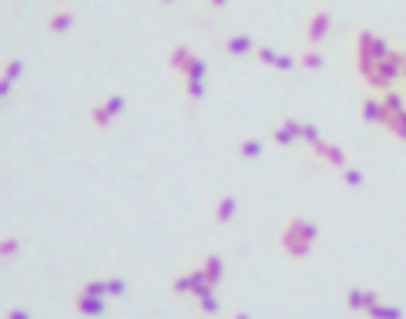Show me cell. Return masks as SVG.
Segmentation results:
<instances>
[{"mask_svg": "<svg viewBox=\"0 0 406 319\" xmlns=\"http://www.w3.org/2000/svg\"><path fill=\"white\" fill-rule=\"evenodd\" d=\"M88 121H91V128H94V132H108L118 118L108 111V105H104V101H91V107H88Z\"/></svg>", "mask_w": 406, "mask_h": 319, "instance_id": "obj_16", "label": "cell"}, {"mask_svg": "<svg viewBox=\"0 0 406 319\" xmlns=\"http://www.w3.org/2000/svg\"><path fill=\"white\" fill-rule=\"evenodd\" d=\"M296 61H299V68H305V71H323V64H326V57H323L319 48H305L303 57H296Z\"/></svg>", "mask_w": 406, "mask_h": 319, "instance_id": "obj_19", "label": "cell"}, {"mask_svg": "<svg viewBox=\"0 0 406 319\" xmlns=\"http://www.w3.org/2000/svg\"><path fill=\"white\" fill-rule=\"evenodd\" d=\"M158 3H175V0H158Z\"/></svg>", "mask_w": 406, "mask_h": 319, "instance_id": "obj_37", "label": "cell"}, {"mask_svg": "<svg viewBox=\"0 0 406 319\" xmlns=\"http://www.w3.org/2000/svg\"><path fill=\"white\" fill-rule=\"evenodd\" d=\"M232 319H252V316H249L245 309H235V313H232Z\"/></svg>", "mask_w": 406, "mask_h": 319, "instance_id": "obj_35", "label": "cell"}, {"mask_svg": "<svg viewBox=\"0 0 406 319\" xmlns=\"http://www.w3.org/2000/svg\"><path fill=\"white\" fill-rule=\"evenodd\" d=\"M104 105H108V111H111L114 118H121V114L128 111V98H125V94H108V98H104Z\"/></svg>", "mask_w": 406, "mask_h": 319, "instance_id": "obj_27", "label": "cell"}, {"mask_svg": "<svg viewBox=\"0 0 406 319\" xmlns=\"http://www.w3.org/2000/svg\"><path fill=\"white\" fill-rule=\"evenodd\" d=\"M305 41H309V48H319L326 37L332 34V14L329 10H323V7H316V10H309V17H305Z\"/></svg>", "mask_w": 406, "mask_h": 319, "instance_id": "obj_4", "label": "cell"}, {"mask_svg": "<svg viewBox=\"0 0 406 319\" xmlns=\"http://www.w3.org/2000/svg\"><path fill=\"white\" fill-rule=\"evenodd\" d=\"M299 141L309 145V148H316V145L323 141V134H319V128H316L312 121H303V128H299Z\"/></svg>", "mask_w": 406, "mask_h": 319, "instance_id": "obj_23", "label": "cell"}, {"mask_svg": "<svg viewBox=\"0 0 406 319\" xmlns=\"http://www.w3.org/2000/svg\"><path fill=\"white\" fill-rule=\"evenodd\" d=\"M0 101H3V98H0Z\"/></svg>", "mask_w": 406, "mask_h": 319, "instance_id": "obj_38", "label": "cell"}, {"mask_svg": "<svg viewBox=\"0 0 406 319\" xmlns=\"http://www.w3.org/2000/svg\"><path fill=\"white\" fill-rule=\"evenodd\" d=\"M383 296L376 293V289H363V286H356V289H349L346 293V309L349 313H363L366 316V309L373 306V302H380Z\"/></svg>", "mask_w": 406, "mask_h": 319, "instance_id": "obj_10", "label": "cell"}, {"mask_svg": "<svg viewBox=\"0 0 406 319\" xmlns=\"http://www.w3.org/2000/svg\"><path fill=\"white\" fill-rule=\"evenodd\" d=\"M366 319H403V309L400 306H386V302H373L369 309H366Z\"/></svg>", "mask_w": 406, "mask_h": 319, "instance_id": "obj_18", "label": "cell"}, {"mask_svg": "<svg viewBox=\"0 0 406 319\" xmlns=\"http://www.w3.org/2000/svg\"><path fill=\"white\" fill-rule=\"evenodd\" d=\"M400 57H403V78H406V51H400Z\"/></svg>", "mask_w": 406, "mask_h": 319, "instance_id": "obj_36", "label": "cell"}, {"mask_svg": "<svg viewBox=\"0 0 406 319\" xmlns=\"http://www.w3.org/2000/svg\"><path fill=\"white\" fill-rule=\"evenodd\" d=\"M71 299H74V309L84 319H98L108 313V299L104 296H91V293H84V289H74Z\"/></svg>", "mask_w": 406, "mask_h": 319, "instance_id": "obj_5", "label": "cell"}, {"mask_svg": "<svg viewBox=\"0 0 406 319\" xmlns=\"http://www.w3.org/2000/svg\"><path fill=\"white\" fill-rule=\"evenodd\" d=\"M195 302H199V309H202L205 316H215V313L222 309V302H219V296H215V293H205V296H199Z\"/></svg>", "mask_w": 406, "mask_h": 319, "instance_id": "obj_26", "label": "cell"}, {"mask_svg": "<svg viewBox=\"0 0 406 319\" xmlns=\"http://www.w3.org/2000/svg\"><path fill=\"white\" fill-rule=\"evenodd\" d=\"M312 155H316V158H323V165H329V168H339V172H343V168L349 165L346 152H343L339 145H329L326 138H323V141H319V145L312 148Z\"/></svg>", "mask_w": 406, "mask_h": 319, "instance_id": "obj_11", "label": "cell"}, {"mask_svg": "<svg viewBox=\"0 0 406 319\" xmlns=\"http://www.w3.org/2000/svg\"><path fill=\"white\" fill-rule=\"evenodd\" d=\"M195 266L202 269V272H205V279H208V282H212V286L219 289V282L225 279V259H222L219 252H208V256H205V259H199Z\"/></svg>", "mask_w": 406, "mask_h": 319, "instance_id": "obj_13", "label": "cell"}, {"mask_svg": "<svg viewBox=\"0 0 406 319\" xmlns=\"http://www.w3.org/2000/svg\"><path fill=\"white\" fill-rule=\"evenodd\" d=\"M380 111H383V114H380V128H389V125H393V121H396V118L406 111V98H400L396 91H389V88H386V91L380 94Z\"/></svg>", "mask_w": 406, "mask_h": 319, "instance_id": "obj_6", "label": "cell"}, {"mask_svg": "<svg viewBox=\"0 0 406 319\" xmlns=\"http://www.w3.org/2000/svg\"><path fill=\"white\" fill-rule=\"evenodd\" d=\"M0 78H7L10 84H17V81L24 78V61H3V68H0Z\"/></svg>", "mask_w": 406, "mask_h": 319, "instance_id": "obj_22", "label": "cell"}, {"mask_svg": "<svg viewBox=\"0 0 406 319\" xmlns=\"http://www.w3.org/2000/svg\"><path fill=\"white\" fill-rule=\"evenodd\" d=\"M208 7H212V10H225V7H229V0H208Z\"/></svg>", "mask_w": 406, "mask_h": 319, "instance_id": "obj_34", "label": "cell"}, {"mask_svg": "<svg viewBox=\"0 0 406 319\" xmlns=\"http://www.w3.org/2000/svg\"><path fill=\"white\" fill-rule=\"evenodd\" d=\"M258 64H265V68H276V71H296L299 68V61L292 57V54H279V51H272V48H255V54H252Z\"/></svg>", "mask_w": 406, "mask_h": 319, "instance_id": "obj_7", "label": "cell"}, {"mask_svg": "<svg viewBox=\"0 0 406 319\" xmlns=\"http://www.w3.org/2000/svg\"><path fill=\"white\" fill-rule=\"evenodd\" d=\"M235 209H238L235 195H219V198L212 202V222H215V225H232V222H235Z\"/></svg>", "mask_w": 406, "mask_h": 319, "instance_id": "obj_12", "label": "cell"}, {"mask_svg": "<svg viewBox=\"0 0 406 319\" xmlns=\"http://www.w3.org/2000/svg\"><path fill=\"white\" fill-rule=\"evenodd\" d=\"M172 286H175V293H178V296H192V276H188V272H181L175 282H172Z\"/></svg>", "mask_w": 406, "mask_h": 319, "instance_id": "obj_31", "label": "cell"}, {"mask_svg": "<svg viewBox=\"0 0 406 319\" xmlns=\"http://www.w3.org/2000/svg\"><path fill=\"white\" fill-rule=\"evenodd\" d=\"M21 256V239L17 236H0V263H14Z\"/></svg>", "mask_w": 406, "mask_h": 319, "instance_id": "obj_20", "label": "cell"}, {"mask_svg": "<svg viewBox=\"0 0 406 319\" xmlns=\"http://www.w3.org/2000/svg\"><path fill=\"white\" fill-rule=\"evenodd\" d=\"M262 152H265V145H262L258 138H242V141H238V158L242 161H258Z\"/></svg>", "mask_w": 406, "mask_h": 319, "instance_id": "obj_17", "label": "cell"}, {"mask_svg": "<svg viewBox=\"0 0 406 319\" xmlns=\"http://www.w3.org/2000/svg\"><path fill=\"white\" fill-rule=\"evenodd\" d=\"M74 21H77V17L71 14V10H64V7H54L51 14L44 17L48 30H51V34H57V37H61V34H68V30L74 27Z\"/></svg>", "mask_w": 406, "mask_h": 319, "instance_id": "obj_15", "label": "cell"}, {"mask_svg": "<svg viewBox=\"0 0 406 319\" xmlns=\"http://www.w3.org/2000/svg\"><path fill=\"white\" fill-rule=\"evenodd\" d=\"M192 61H195V51H192L188 44H172V48H168V71H175L178 78L188 74Z\"/></svg>", "mask_w": 406, "mask_h": 319, "instance_id": "obj_9", "label": "cell"}, {"mask_svg": "<svg viewBox=\"0 0 406 319\" xmlns=\"http://www.w3.org/2000/svg\"><path fill=\"white\" fill-rule=\"evenodd\" d=\"M393 48L386 44V37H380L376 30H359L353 41V64L356 71H363L366 64H373V61H380L383 54H389Z\"/></svg>", "mask_w": 406, "mask_h": 319, "instance_id": "obj_3", "label": "cell"}, {"mask_svg": "<svg viewBox=\"0 0 406 319\" xmlns=\"http://www.w3.org/2000/svg\"><path fill=\"white\" fill-rule=\"evenodd\" d=\"M185 94H188V101H202L205 98V81H185Z\"/></svg>", "mask_w": 406, "mask_h": 319, "instance_id": "obj_30", "label": "cell"}, {"mask_svg": "<svg viewBox=\"0 0 406 319\" xmlns=\"http://www.w3.org/2000/svg\"><path fill=\"white\" fill-rule=\"evenodd\" d=\"M316 242H319V225L312 222V218H303V215H289L285 222H282L279 229V249L289 256V259H305V256H312V249H316Z\"/></svg>", "mask_w": 406, "mask_h": 319, "instance_id": "obj_1", "label": "cell"}, {"mask_svg": "<svg viewBox=\"0 0 406 319\" xmlns=\"http://www.w3.org/2000/svg\"><path fill=\"white\" fill-rule=\"evenodd\" d=\"M208 78V61H205V57H199V54H195V61H192V68H188V74H185V78L181 81H205Z\"/></svg>", "mask_w": 406, "mask_h": 319, "instance_id": "obj_24", "label": "cell"}, {"mask_svg": "<svg viewBox=\"0 0 406 319\" xmlns=\"http://www.w3.org/2000/svg\"><path fill=\"white\" fill-rule=\"evenodd\" d=\"M386 132L393 134V138H400V141H406V111L396 118V121H393V125H389V128H386Z\"/></svg>", "mask_w": 406, "mask_h": 319, "instance_id": "obj_32", "label": "cell"}, {"mask_svg": "<svg viewBox=\"0 0 406 319\" xmlns=\"http://www.w3.org/2000/svg\"><path fill=\"white\" fill-rule=\"evenodd\" d=\"M363 182H366V175H363L356 165H346V168H343V185L346 188H363Z\"/></svg>", "mask_w": 406, "mask_h": 319, "instance_id": "obj_25", "label": "cell"}, {"mask_svg": "<svg viewBox=\"0 0 406 319\" xmlns=\"http://www.w3.org/2000/svg\"><path fill=\"white\" fill-rule=\"evenodd\" d=\"M77 289H84V293H91V296H104L108 299V279L104 276H98V279H88L84 286H77Z\"/></svg>", "mask_w": 406, "mask_h": 319, "instance_id": "obj_28", "label": "cell"}, {"mask_svg": "<svg viewBox=\"0 0 406 319\" xmlns=\"http://www.w3.org/2000/svg\"><path fill=\"white\" fill-rule=\"evenodd\" d=\"M359 74L366 78V84H369V88H380V91H386V88H393V81H396V78H403V57H400V51H389V54H383L380 61L366 64Z\"/></svg>", "mask_w": 406, "mask_h": 319, "instance_id": "obj_2", "label": "cell"}, {"mask_svg": "<svg viewBox=\"0 0 406 319\" xmlns=\"http://www.w3.org/2000/svg\"><path fill=\"white\" fill-rule=\"evenodd\" d=\"M3 319H30V313H27V309H21V306H14V309H7V313H3Z\"/></svg>", "mask_w": 406, "mask_h": 319, "instance_id": "obj_33", "label": "cell"}, {"mask_svg": "<svg viewBox=\"0 0 406 319\" xmlns=\"http://www.w3.org/2000/svg\"><path fill=\"white\" fill-rule=\"evenodd\" d=\"M359 114H363V121L366 125H380V98H366L363 101V107H359Z\"/></svg>", "mask_w": 406, "mask_h": 319, "instance_id": "obj_21", "label": "cell"}, {"mask_svg": "<svg viewBox=\"0 0 406 319\" xmlns=\"http://www.w3.org/2000/svg\"><path fill=\"white\" fill-rule=\"evenodd\" d=\"M104 279H108V299H121L128 293L125 279H118V276H104Z\"/></svg>", "mask_w": 406, "mask_h": 319, "instance_id": "obj_29", "label": "cell"}, {"mask_svg": "<svg viewBox=\"0 0 406 319\" xmlns=\"http://www.w3.org/2000/svg\"><path fill=\"white\" fill-rule=\"evenodd\" d=\"M222 48H225V54H229V57L242 61V57H252L258 44H255L252 34H229V37L222 41Z\"/></svg>", "mask_w": 406, "mask_h": 319, "instance_id": "obj_8", "label": "cell"}, {"mask_svg": "<svg viewBox=\"0 0 406 319\" xmlns=\"http://www.w3.org/2000/svg\"><path fill=\"white\" fill-rule=\"evenodd\" d=\"M299 128H303V121H299V118H285V121H279V125L272 128V141H276V145H282V148H289V145H296V141H299Z\"/></svg>", "mask_w": 406, "mask_h": 319, "instance_id": "obj_14", "label": "cell"}]
</instances>
